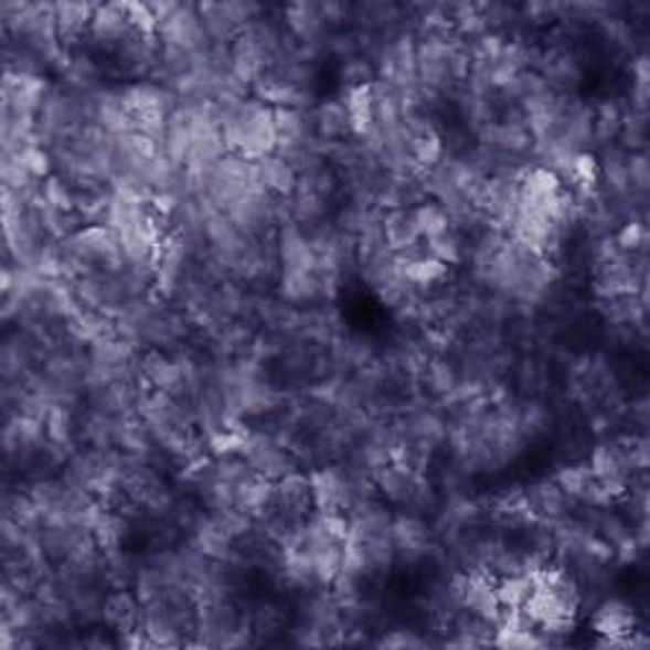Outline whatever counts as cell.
Returning a JSON list of instances; mask_svg holds the SVG:
<instances>
[{
    "mask_svg": "<svg viewBox=\"0 0 650 650\" xmlns=\"http://www.w3.org/2000/svg\"><path fill=\"white\" fill-rule=\"evenodd\" d=\"M226 150L244 160H259L277 150L275 107L257 97L214 103Z\"/></svg>",
    "mask_w": 650,
    "mask_h": 650,
    "instance_id": "1",
    "label": "cell"
},
{
    "mask_svg": "<svg viewBox=\"0 0 650 650\" xmlns=\"http://www.w3.org/2000/svg\"><path fill=\"white\" fill-rule=\"evenodd\" d=\"M236 455L269 483H277L298 470V455L269 433H242Z\"/></svg>",
    "mask_w": 650,
    "mask_h": 650,
    "instance_id": "2",
    "label": "cell"
},
{
    "mask_svg": "<svg viewBox=\"0 0 650 650\" xmlns=\"http://www.w3.org/2000/svg\"><path fill=\"white\" fill-rule=\"evenodd\" d=\"M392 542L396 562L419 564L433 552V531L415 513H402V516H394Z\"/></svg>",
    "mask_w": 650,
    "mask_h": 650,
    "instance_id": "3",
    "label": "cell"
},
{
    "mask_svg": "<svg viewBox=\"0 0 650 650\" xmlns=\"http://www.w3.org/2000/svg\"><path fill=\"white\" fill-rule=\"evenodd\" d=\"M577 503L574 498L564 493V488L556 483H534L523 491V511H526L529 519L542 521V523H560L572 516V505Z\"/></svg>",
    "mask_w": 650,
    "mask_h": 650,
    "instance_id": "4",
    "label": "cell"
},
{
    "mask_svg": "<svg viewBox=\"0 0 650 650\" xmlns=\"http://www.w3.org/2000/svg\"><path fill=\"white\" fill-rule=\"evenodd\" d=\"M95 11H97V6H87V3H56L54 6L56 36H58V44H62L66 54L79 52L82 44H87Z\"/></svg>",
    "mask_w": 650,
    "mask_h": 650,
    "instance_id": "5",
    "label": "cell"
},
{
    "mask_svg": "<svg viewBox=\"0 0 650 650\" xmlns=\"http://www.w3.org/2000/svg\"><path fill=\"white\" fill-rule=\"evenodd\" d=\"M556 483L564 488V493L574 501L587 505V509H607L612 498L605 493V488L599 486L595 472L589 466H569L556 476Z\"/></svg>",
    "mask_w": 650,
    "mask_h": 650,
    "instance_id": "6",
    "label": "cell"
},
{
    "mask_svg": "<svg viewBox=\"0 0 650 650\" xmlns=\"http://www.w3.org/2000/svg\"><path fill=\"white\" fill-rule=\"evenodd\" d=\"M142 599L130 593V587H113V593L105 595L103 599V622L115 636H125V632L138 630L140 622Z\"/></svg>",
    "mask_w": 650,
    "mask_h": 650,
    "instance_id": "7",
    "label": "cell"
},
{
    "mask_svg": "<svg viewBox=\"0 0 650 650\" xmlns=\"http://www.w3.org/2000/svg\"><path fill=\"white\" fill-rule=\"evenodd\" d=\"M312 125H316L318 138L328 146H341L353 138V125L343 97L326 99V103L312 107Z\"/></svg>",
    "mask_w": 650,
    "mask_h": 650,
    "instance_id": "8",
    "label": "cell"
},
{
    "mask_svg": "<svg viewBox=\"0 0 650 650\" xmlns=\"http://www.w3.org/2000/svg\"><path fill=\"white\" fill-rule=\"evenodd\" d=\"M255 173L262 191L273 193L277 199H290L298 189V171L277 153L255 160Z\"/></svg>",
    "mask_w": 650,
    "mask_h": 650,
    "instance_id": "9",
    "label": "cell"
},
{
    "mask_svg": "<svg viewBox=\"0 0 650 650\" xmlns=\"http://www.w3.org/2000/svg\"><path fill=\"white\" fill-rule=\"evenodd\" d=\"M636 610H632L630 603L625 599H605V603L597 605L593 615V630L603 638H625L636 630Z\"/></svg>",
    "mask_w": 650,
    "mask_h": 650,
    "instance_id": "10",
    "label": "cell"
},
{
    "mask_svg": "<svg viewBox=\"0 0 650 650\" xmlns=\"http://www.w3.org/2000/svg\"><path fill=\"white\" fill-rule=\"evenodd\" d=\"M625 109L618 99H603L595 107V142L599 146H610L620 138L622 122H625Z\"/></svg>",
    "mask_w": 650,
    "mask_h": 650,
    "instance_id": "11",
    "label": "cell"
},
{
    "mask_svg": "<svg viewBox=\"0 0 650 650\" xmlns=\"http://www.w3.org/2000/svg\"><path fill=\"white\" fill-rule=\"evenodd\" d=\"M376 646H382V648H425V646H429V640L417 636L415 630L399 628V630L386 632L384 638H379Z\"/></svg>",
    "mask_w": 650,
    "mask_h": 650,
    "instance_id": "12",
    "label": "cell"
}]
</instances>
